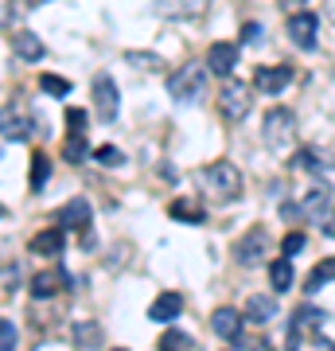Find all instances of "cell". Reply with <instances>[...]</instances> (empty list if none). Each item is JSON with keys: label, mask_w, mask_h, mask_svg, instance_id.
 <instances>
[{"label": "cell", "mask_w": 335, "mask_h": 351, "mask_svg": "<svg viewBox=\"0 0 335 351\" xmlns=\"http://www.w3.org/2000/svg\"><path fill=\"white\" fill-rule=\"evenodd\" d=\"M195 348V343H191V336H187V332H164L160 336V351H191Z\"/></svg>", "instance_id": "d4e9b609"}, {"label": "cell", "mask_w": 335, "mask_h": 351, "mask_svg": "<svg viewBox=\"0 0 335 351\" xmlns=\"http://www.w3.org/2000/svg\"><path fill=\"white\" fill-rule=\"evenodd\" d=\"M242 320H246V313H238V308L223 304V308H214L211 313V332L219 339H230V343H234V339L242 336Z\"/></svg>", "instance_id": "9c48e42d"}, {"label": "cell", "mask_w": 335, "mask_h": 351, "mask_svg": "<svg viewBox=\"0 0 335 351\" xmlns=\"http://www.w3.org/2000/svg\"><path fill=\"white\" fill-rule=\"evenodd\" d=\"M86 137H82V133H71V141H66V149H62V156H66V160L71 164H78L82 160V156H86Z\"/></svg>", "instance_id": "83f0119b"}, {"label": "cell", "mask_w": 335, "mask_h": 351, "mask_svg": "<svg viewBox=\"0 0 335 351\" xmlns=\"http://www.w3.org/2000/svg\"><path fill=\"white\" fill-rule=\"evenodd\" d=\"M300 348V320H293V328H288V351Z\"/></svg>", "instance_id": "d590c367"}, {"label": "cell", "mask_w": 335, "mask_h": 351, "mask_svg": "<svg viewBox=\"0 0 335 351\" xmlns=\"http://www.w3.org/2000/svg\"><path fill=\"white\" fill-rule=\"evenodd\" d=\"M293 320H300V324H323L327 316H323L320 308H312V304H304V308H297V313H293Z\"/></svg>", "instance_id": "f546056e"}, {"label": "cell", "mask_w": 335, "mask_h": 351, "mask_svg": "<svg viewBox=\"0 0 335 351\" xmlns=\"http://www.w3.org/2000/svg\"><path fill=\"white\" fill-rule=\"evenodd\" d=\"M62 250V230H39L36 239H32V254H55Z\"/></svg>", "instance_id": "44dd1931"}, {"label": "cell", "mask_w": 335, "mask_h": 351, "mask_svg": "<svg viewBox=\"0 0 335 351\" xmlns=\"http://www.w3.org/2000/svg\"><path fill=\"white\" fill-rule=\"evenodd\" d=\"M323 234H332V239H335V207L327 211V219H323Z\"/></svg>", "instance_id": "8d00e7d4"}, {"label": "cell", "mask_w": 335, "mask_h": 351, "mask_svg": "<svg viewBox=\"0 0 335 351\" xmlns=\"http://www.w3.org/2000/svg\"><path fill=\"white\" fill-rule=\"evenodd\" d=\"M86 110H75V106H71V110H66V125H71V133H86Z\"/></svg>", "instance_id": "d6a6232c"}, {"label": "cell", "mask_w": 335, "mask_h": 351, "mask_svg": "<svg viewBox=\"0 0 335 351\" xmlns=\"http://www.w3.org/2000/svg\"><path fill=\"white\" fill-rule=\"evenodd\" d=\"M327 281H335V258H323V262L312 269L308 281H304V293H320Z\"/></svg>", "instance_id": "ac0fdd59"}, {"label": "cell", "mask_w": 335, "mask_h": 351, "mask_svg": "<svg viewBox=\"0 0 335 351\" xmlns=\"http://www.w3.org/2000/svg\"><path fill=\"white\" fill-rule=\"evenodd\" d=\"M94 160H98V164H106V168H110V164H121L125 156H121V149H113V145H101V149L94 152Z\"/></svg>", "instance_id": "1f68e13d"}, {"label": "cell", "mask_w": 335, "mask_h": 351, "mask_svg": "<svg viewBox=\"0 0 335 351\" xmlns=\"http://www.w3.org/2000/svg\"><path fill=\"white\" fill-rule=\"evenodd\" d=\"M219 110H223V117H230V121H242L249 113V86L246 82L226 78L223 90H219Z\"/></svg>", "instance_id": "277c9868"}, {"label": "cell", "mask_w": 335, "mask_h": 351, "mask_svg": "<svg viewBox=\"0 0 335 351\" xmlns=\"http://www.w3.org/2000/svg\"><path fill=\"white\" fill-rule=\"evenodd\" d=\"M27 133H32V125H27L24 117L12 121V113H4V141H27Z\"/></svg>", "instance_id": "484cf974"}, {"label": "cell", "mask_w": 335, "mask_h": 351, "mask_svg": "<svg viewBox=\"0 0 335 351\" xmlns=\"http://www.w3.org/2000/svg\"><path fill=\"white\" fill-rule=\"evenodd\" d=\"M293 168H300V172H312V176H323V172H327V160H323L316 149H300L297 156H293Z\"/></svg>", "instance_id": "d6986e66"}, {"label": "cell", "mask_w": 335, "mask_h": 351, "mask_svg": "<svg viewBox=\"0 0 335 351\" xmlns=\"http://www.w3.org/2000/svg\"><path fill=\"white\" fill-rule=\"evenodd\" d=\"M261 141L277 152L288 149L297 141V113L285 110V106H273V110L265 113V121H261Z\"/></svg>", "instance_id": "7a4b0ae2"}, {"label": "cell", "mask_w": 335, "mask_h": 351, "mask_svg": "<svg viewBox=\"0 0 335 351\" xmlns=\"http://www.w3.org/2000/svg\"><path fill=\"white\" fill-rule=\"evenodd\" d=\"M265 254H269V234H265L261 226L246 230V234L234 242V262L238 265H261L265 262Z\"/></svg>", "instance_id": "5b68a950"}, {"label": "cell", "mask_w": 335, "mask_h": 351, "mask_svg": "<svg viewBox=\"0 0 335 351\" xmlns=\"http://www.w3.org/2000/svg\"><path fill=\"white\" fill-rule=\"evenodd\" d=\"M12 47L20 59H27V63H39L43 59V43H39V36H32V32H16Z\"/></svg>", "instance_id": "2e32d148"}, {"label": "cell", "mask_w": 335, "mask_h": 351, "mask_svg": "<svg viewBox=\"0 0 335 351\" xmlns=\"http://www.w3.org/2000/svg\"><path fill=\"white\" fill-rule=\"evenodd\" d=\"M55 223L66 226V230H78V226L86 230V226H90V203L86 199H71L59 215H55Z\"/></svg>", "instance_id": "5bb4252c"}, {"label": "cell", "mask_w": 335, "mask_h": 351, "mask_svg": "<svg viewBox=\"0 0 335 351\" xmlns=\"http://www.w3.org/2000/svg\"><path fill=\"white\" fill-rule=\"evenodd\" d=\"M293 75H297V71H288V66H258V71H253V86H258L261 94H281V90L293 86Z\"/></svg>", "instance_id": "ba28073f"}, {"label": "cell", "mask_w": 335, "mask_h": 351, "mask_svg": "<svg viewBox=\"0 0 335 351\" xmlns=\"http://www.w3.org/2000/svg\"><path fill=\"white\" fill-rule=\"evenodd\" d=\"M113 351H125V348H113Z\"/></svg>", "instance_id": "f35d334b"}, {"label": "cell", "mask_w": 335, "mask_h": 351, "mask_svg": "<svg viewBox=\"0 0 335 351\" xmlns=\"http://www.w3.org/2000/svg\"><path fill=\"white\" fill-rule=\"evenodd\" d=\"M16 281H20V269H16L12 262H8V265H4V297H12Z\"/></svg>", "instance_id": "836d02e7"}, {"label": "cell", "mask_w": 335, "mask_h": 351, "mask_svg": "<svg viewBox=\"0 0 335 351\" xmlns=\"http://www.w3.org/2000/svg\"><path fill=\"white\" fill-rule=\"evenodd\" d=\"M327 351H335V348H327Z\"/></svg>", "instance_id": "ab89813d"}, {"label": "cell", "mask_w": 335, "mask_h": 351, "mask_svg": "<svg viewBox=\"0 0 335 351\" xmlns=\"http://www.w3.org/2000/svg\"><path fill=\"white\" fill-rule=\"evenodd\" d=\"M71 339H75L78 348H101V324H94V320H82V324L71 328Z\"/></svg>", "instance_id": "e0dca14e"}, {"label": "cell", "mask_w": 335, "mask_h": 351, "mask_svg": "<svg viewBox=\"0 0 335 351\" xmlns=\"http://www.w3.org/2000/svg\"><path fill=\"white\" fill-rule=\"evenodd\" d=\"M269 281H273V293H288V285H293V262L288 258L269 262Z\"/></svg>", "instance_id": "ffe728a7"}, {"label": "cell", "mask_w": 335, "mask_h": 351, "mask_svg": "<svg viewBox=\"0 0 335 351\" xmlns=\"http://www.w3.org/2000/svg\"><path fill=\"white\" fill-rule=\"evenodd\" d=\"M179 313H184V297H179V293H160V297L149 304V316L156 324H172Z\"/></svg>", "instance_id": "4fadbf2b"}, {"label": "cell", "mask_w": 335, "mask_h": 351, "mask_svg": "<svg viewBox=\"0 0 335 351\" xmlns=\"http://www.w3.org/2000/svg\"><path fill=\"white\" fill-rule=\"evenodd\" d=\"M203 82H207L203 66H199V63H187L184 71H175V75L168 78V94H172V101H184V106H191V101L203 98Z\"/></svg>", "instance_id": "3957f363"}, {"label": "cell", "mask_w": 335, "mask_h": 351, "mask_svg": "<svg viewBox=\"0 0 335 351\" xmlns=\"http://www.w3.org/2000/svg\"><path fill=\"white\" fill-rule=\"evenodd\" d=\"M327 199H332V188H327V184L304 191V199L297 203V219H327V211H332Z\"/></svg>", "instance_id": "30bf717a"}, {"label": "cell", "mask_w": 335, "mask_h": 351, "mask_svg": "<svg viewBox=\"0 0 335 351\" xmlns=\"http://www.w3.org/2000/svg\"><path fill=\"white\" fill-rule=\"evenodd\" d=\"M234 66H238V43H226V39L223 43H211V51H207V71L230 78Z\"/></svg>", "instance_id": "8fae6325"}, {"label": "cell", "mask_w": 335, "mask_h": 351, "mask_svg": "<svg viewBox=\"0 0 335 351\" xmlns=\"http://www.w3.org/2000/svg\"><path fill=\"white\" fill-rule=\"evenodd\" d=\"M125 63L129 66H145V71H164V59L152 51H125Z\"/></svg>", "instance_id": "cb8c5ba5"}, {"label": "cell", "mask_w": 335, "mask_h": 351, "mask_svg": "<svg viewBox=\"0 0 335 351\" xmlns=\"http://www.w3.org/2000/svg\"><path fill=\"white\" fill-rule=\"evenodd\" d=\"M0 351H16V324L0 320Z\"/></svg>", "instance_id": "4dcf8cb0"}, {"label": "cell", "mask_w": 335, "mask_h": 351, "mask_svg": "<svg viewBox=\"0 0 335 351\" xmlns=\"http://www.w3.org/2000/svg\"><path fill=\"white\" fill-rule=\"evenodd\" d=\"M323 12H327V20L335 24V0H327V4H323Z\"/></svg>", "instance_id": "74e56055"}, {"label": "cell", "mask_w": 335, "mask_h": 351, "mask_svg": "<svg viewBox=\"0 0 335 351\" xmlns=\"http://www.w3.org/2000/svg\"><path fill=\"white\" fill-rule=\"evenodd\" d=\"M199 184L203 191L219 203H230L238 199V191H242V172H238L230 160H214V164H203L199 168Z\"/></svg>", "instance_id": "6da1fadb"}, {"label": "cell", "mask_w": 335, "mask_h": 351, "mask_svg": "<svg viewBox=\"0 0 335 351\" xmlns=\"http://www.w3.org/2000/svg\"><path fill=\"white\" fill-rule=\"evenodd\" d=\"M47 180H51V164H47L43 152H36V156H32V191H43Z\"/></svg>", "instance_id": "603a6c76"}, {"label": "cell", "mask_w": 335, "mask_h": 351, "mask_svg": "<svg viewBox=\"0 0 335 351\" xmlns=\"http://www.w3.org/2000/svg\"><path fill=\"white\" fill-rule=\"evenodd\" d=\"M304 242H308V239H304L300 230H288V234H285V242H281V250H285V258L300 254V250H304Z\"/></svg>", "instance_id": "f1b7e54d"}, {"label": "cell", "mask_w": 335, "mask_h": 351, "mask_svg": "<svg viewBox=\"0 0 335 351\" xmlns=\"http://www.w3.org/2000/svg\"><path fill=\"white\" fill-rule=\"evenodd\" d=\"M39 86H43V94H51V98H66V94H71V82L59 78V75H43Z\"/></svg>", "instance_id": "4316f807"}, {"label": "cell", "mask_w": 335, "mask_h": 351, "mask_svg": "<svg viewBox=\"0 0 335 351\" xmlns=\"http://www.w3.org/2000/svg\"><path fill=\"white\" fill-rule=\"evenodd\" d=\"M168 215L179 219V223H203V207H195V203H187V199H172Z\"/></svg>", "instance_id": "7402d4cb"}, {"label": "cell", "mask_w": 335, "mask_h": 351, "mask_svg": "<svg viewBox=\"0 0 335 351\" xmlns=\"http://www.w3.org/2000/svg\"><path fill=\"white\" fill-rule=\"evenodd\" d=\"M242 313H246L249 324H265V320H273L277 301H273V297H265V293H253V297L246 301V308H242Z\"/></svg>", "instance_id": "9a60e30c"}, {"label": "cell", "mask_w": 335, "mask_h": 351, "mask_svg": "<svg viewBox=\"0 0 335 351\" xmlns=\"http://www.w3.org/2000/svg\"><path fill=\"white\" fill-rule=\"evenodd\" d=\"M316 32H320V16L316 12H293L288 16V39H293L297 47L312 51L316 47Z\"/></svg>", "instance_id": "8992f818"}, {"label": "cell", "mask_w": 335, "mask_h": 351, "mask_svg": "<svg viewBox=\"0 0 335 351\" xmlns=\"http://www.w3.org/2000/svg\"><path fill=\"white\" fill-rule=\"evenodd\" d=\"M71 285V277L62 274V269H43V274H36L32 277V297H36V301H47V297H55V293H59V289H66Z\"/></svg>", "instance_id": "7c38bea8"}, {"label": "cell", "mask_w": 335, "mask_h": 351, "mask_svg": "<svg viewBox=\"0 0 335 351\" xmlns=\"http://www.w3.org/2000/svg\"><path fill=\"white\" fill-rule=\"evenodd\" d=\"M94 106H98V117H101V121H113V117H117V106H121V98H117V86H113L110 75H98V78H94Z\"/></svg>", "instance_id": "52a82bcc"}, {"label": "cell", "mask_w": 335, "mask_h": 351, "mask_svg": "<svg viewBox=\"0 0 335 351\" xmlns=\"http://www.w3.org/2000/svg\"><path fill=\"white\" fill-rule=\"evenodd\" d=\"M258 39H261V27H258V24H246V27H242V43H258Z\"/></svg>", "instance_id": "e575fe53"}]
</instances>
